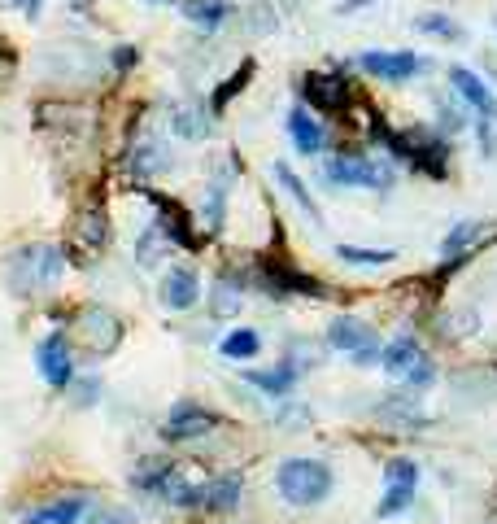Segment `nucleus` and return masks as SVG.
Segmentation results:
<instances>
[{
  "instance_id": "1",
  "label": "nucleus",
  "mask_w": 497,
  "mask_h": 524,
  "mask_svg": "<svg viewBox=\"0 0 497 524\" xmlns=\"http://www.w3.org/2000/svg\"><path fill=\"white\" fill-rule=\"evenodd\" d=\"M62 271H66V254L48 241H31V245H18L5 262V289L14 297H40V293H53L62 284Z\"/></svg>"
},
{
  "instance_id": "2",
  "label": "nucleus",
  "mask_w": 497,
  "mask_h": 524,
  "mask_svg": "<svg viewBox=\"0 0 497 524\" xmlns=\"http://www.w3.org/2000/svg\"><path fill=\"white\" fill-rule=\"evenodd\" d=\"M375 136L393 149V158L410 162L415 171L423 175H436L441 180L450 171V145H445L436 131H423V127H406V131H389V127H375Z\"/></svg>"
},
{
  "instance_id": "3",
  "label": "nucleus",
  "mask_w": 497,
  "mask_h": 524,
  "mask_svg": "<svg viewBox=\"0 0 497 524\" xmlns=\"http://www.w3.org/2000/svg\"><path fill=\"white\" fill-rule=\"evenodd\" d=\"M332 468L323 459H284L275 472V490L288 507H319L332 494Z\"/></svg>"
},
{
  "instance_id": "4",
  "label": "nucleus",
  "mask_w": 497,
  "mask_h": 524,
  "mask_svg": "<svg viewBox=\"0 0 497 524\" xmlns=\"http://www.w3.org/2000/svg\"><path fill=\"white\" fill-rule=\"evenodd\" d=\"M323 184L341 188H371V193H389L397 184V166L375 153H336L332 162H323Z\"/></svg>"
},
{
  "instance_id": "5",
  "label": "nucleus",
  "mask_w": 497,
  "mask_h": 524,
  "mask_svg": "<svg viewBox=\"0 0 497 524\" xmlns=\"http://www.w3.org/2000/svg\"><path fill=\"white\" fill-rule=\"evenodd\" d=\"M450 88H454V97L476 114V131H480L484 153H493V145H497V97H493V88L467 66H450Z\"/></svg>"
},
{
  "instance_id": "6",
  "label": "nucleus",
  "mask_w": 497,
  "mask_h": 524,
  "mask_svg": "<svg viewBox=\"0 0 497 524\" xmlns=\"http://www.w3.org/2000/svg\"><path fill=\"white\" fill-rule=\"evenodd\" d=\"M327 345H332V350H345L349 359H354V367H375L384 354L380 332L358 315H336L332 324H327Z\"/></svg>"
},
{
  "instance_id": "7",
  "label": "nucleus",
  "mask_w": 497,
  "mask_h": 524,
  "mask_svg": "<svg viewBox=\"0 0 497 524\" xmlns=\"http://www.w3.org/2000/svg\"><path fill=\"white\" fill-rule=\"evenodd\" d=\"M123 319H118L109 306H83V311L75 315V337L88 354H96V359H105V354H114L118 345H123Z\"/></svg>"
},
{
  "instance_id": "8",
  "label": "nucleus",
  "mask_w": 497,
  "mask_h": 524,
  "mask_svg": "<svg viewBox=\"0 0 497 524\" xmlns=\"http://www.w3.org/2000/svg\"><path fill=\"white\" fill-rule=\"evenodd\" d=\"M218 424H223V415L218 411H210L205 402L184 398V402H175L171 407V415H166L162 437L166 442H197V437H210Z\"/></svg>"
},
{
  "instance_id": "9",
  "label": "nucleus",
  "mask_w": 497,
  "mask_h": 524,
  "mask_svg": "<svg viewBox=\"0 0 497 524\" xmlns=\"http://www.w3.org/2000/svg\"><path fill=\"white\" fill-rule=\"evenodd\" d=\"M301 97H306L314 110L323 114H345L354 105V88H349L345 75H332V70H310L301 75Z\"/></svg>"
},
{
  "instance_id": "10",
  "label": "nucleus",
  "mask_w": 497,
  "mask_h": 524,
  "mask_svg": "<svg viewBox=\"0 0 497 524\" xmlns=\"http://www.w3.org/2000/svg\"><path fill=\"white\" fill-rule=\"evenodd\" d=\"M144 197H149V206L157 210V228H162V236L175 249H197L201 245L197 228H192V210L184 206V201H175L166 193H144Z\"/></svg>"
},
{
  "instance_id": "11",
  "label": "nucleus",
  "mask_w": 497,
  "mask_h": 524,
  "mask_svg": "<svg viewBox=\"0 0 497 524\" xmlns=\"http://www.w3.org/2000/svg\"><path fill=\"white\" fill-rule=\"evenodd\" d=\"M358 70H367L371 79H384V83H406L419 75L423 62L415 49H367L358 53Z\"/></svg>"
},
{
  "instance_id": "12",
  "label": "nucleus",
  "mask_w": 497,
  "mask_h": 524,
  "mask_svg": "<svg viewBox=\"0 0 497 524\" xmlns=\"http://www.w3.org/2000/svg\"><path fill=\"white\" fill-rule=\"evenodd\" d=\"M35 367H40V380L48 389H70V380H75V359H70V341L62 332H53V337H44L35 345Z\"/></svg>"
},
{
  "instance_id": "13",
  "label": "nucleus",
  "mask_w": 497,
  "mask_h": 524,
  "mask_svg": "<svg viewBox=\"0 0 497 524\" xmlns=\"http://www.w3.org/2000/svg\"><path fill=\"white\" fill-rule=\"evenodd\" d=\"M240 494H245V476L240 472H214L210 481H197L192 511H232V507H240Z\"/></svg>"
},
{
  "instance_id": "14",
  "label": "nucleus",
  "mask_w": 497,
  "mask_h": 524,
  "mask_svg": "<svg viewBox=\"0 0 497 524\" xmlns=\"http://www.w3.org/2000/svg\"><path fill=\"white\" fill-rule=\"evenodd\" d=\"M162 302L166 311H192L201 302V276L197 267H171L162 280Z\"/></svg>"
},
{
  "instance_id": "15",
  "label": "nucleus",
  "mask_w": 497,
  "mask_h": 524,
  "mask_svg": "<svg viewBox=\"0 0 497 524\" xmlns=\"http://www.w3.org/2000/svg\"><path fill=\"white\" fill-rule=\"evenodd\" d=\"M127 171L140 175V180H153V175L171 171V149H166L157 136H140L136 145L127 149Z\"/></svg>"
},
{
  "instance_id": "16",
  "label": "nucleus",
  "mask_w": 497,
  "mask_h": 524,
  "mask_svg": "<svg viewBox=\"0 0 497 524\" xmlns=\"http://www.w3.org/2000/svg\"><path fill=\"white\" fill-rule=\"evenodd\" d=\"M88 516V498L66 494V498H48V503L22 511V524H79Z\"/></svg>"
},
{
  "instance_id": "17",
  "label": "nucleus",
  "mask_w": 497,
  "mask_h": 524,
  "mask_svg": "<svg viewBox=\"0 0 497 524\" xmlns=\"http://www.w3.org/2000/svg\"><path fill=\"white\" fill-rule=\"evenodd\" d=\"M288 140L297 145L301 158H314V153L327 149V127L314 114H306V110H297V105H293V110H288Z\"/></svg>"
},
{
  "instance_id": "18",
  "label": "nucleus",
  "mask_w": 497,
  "mask_h": 524,
  "mask_svg": "<svg viewBox=\"0 0 497 524\" xmlns=\"http://www.w3.org/2000/svg\"><path fill=\"white\" fill-rule=\"evenodd\" d=\"M428 359V354H423V345L410 337V332H402V337H393L389 345H384V354H380V367L389 376H397V380H406L410 372H415V367Z\"/></svg>"
},
{
  "instance_id": "19",
  "label": "nucleus",
  "mask_w": 497,
  "mask_h": 524,
  "mask_svg": "<svg viewBox=\"0 0 497 524\" xmlns=\"http://www.w3.org/2000/svg\"><path fill=\"white\" fill-rule=\"evenodd\" d=\"M75 241H79L83 254H101V249L109 245V214H105V206H88L79 214Z\"/></svg>"
},
{
  "instance_id": "20",
  "label": "nucleus",
  "mask_w": 497,
  "mask_h": 524,
  "mask_svg": "<svg viewBox=\"0 0 497 524\" xmlns=\"http://www.w3.org/2000/svg\"><path fill=\"white\" fill-rule=\"evenodd\" d=\"M236 14V5L232 0H184V18L192 22L197 31H218V27H227V18Z\"/></svg>"
},
{
  "instance_id": "21",
  "label": "nucleus",
  "mask_w": 497,
  "mask_h": 524,
  "mask_svg": "<svg viewBox=\"0 0 497 524\" xmlns=\"http://www.w3.org/2000/svg\"><path fill=\"white\" fill-rule=\"evenodd\" d=\"M245 380H249L253 389L271 393V398H284V393L297 385V367L293 363H275V367H262V372H258V367H249Z\"/></svg>"
},
{
  "instance_id": "22",
  "label": "nucleus",
  "mask_w": 497,
  "mask_h": 524,
  "mask_svg": "<svg viewBox=\"0 0 497 524\" xmlns=\"http://www.w3.org/2000/svg\"><path fill=\"white\" fill-rule=\"evenodd\" d=\"M171 123L175 131L184 140H205L214 131V114L210 110H201V105H188V101H179L175 105V114H171Z\"/></svg>"
},
{
  "instance_id": "23",
  "label": "nucleus",
  "mask_w": 497,
  "mask_h": 524,
  "mask_svg": "<svg viewBox=\"0 0 497 524\" xmlns=\"http://www.w3.org/2000/svg\"><path fill=\"white\" fill-rule=\"evenodd\" d=\"M253 70H258V62H253V57H245V62H240V66L232 70V75L218 83V88H214V101H210V114H223L227 105H232V101L240 97V92H245V83L253 79Z\"/></svg>"
},
{
  "instance_id": "24",
  "label": "nucleus",
  "mask_w": 497,
  "mask_h": 524,
  "mask_svg": "<svg viewBox=\"0 0 497 524\" xmlns=\"http://www.w3.org/2000/svg\"><path fill=\"white\" fill-rule=\"evenodd\" d=\"M240 306H245V289H240V280L218 276L214 289H210V311H214V319H232V315H240Z\"/></svg>"
},
{
  "instance_id": "25",
  "label": "nucleus",
  "mask_w": 497,
  "mask_h": 524,
  "mask_svg": "<svg viewBox=\"0 0 497 524\" xmlns=\"http://www.w3.org/2000/svg\"><path fill=\"white\" fill-rule=\"evenodd\" d=\"M275 180H280V184H284V193H288V197H293V201H297V206H301V214H306V219L314 223V228H319V223H323V214H319V206H314V197H310V188H306V184H301V180H297V175H293V166H288V162H275Z\"/></svg>"
},
{
  "instance_id": "26",
  "label": "nucleus",
  "mask_w": 497,
  "mask_h": 524,
  "mask_svg": "<svg viewBox=\"0 0 497 524\" xmlns=\"http://www.w3.org/2000/svg\"><path fill=\"white\" fill-rule=\"evenodd\" d=\"M218 350H223V359H258L262 354V332L258 328H232L223 341H218Z\"/></svg>"
},
{
  "instance_id": "27",
  "label": "nucleus",
  "mask_w": 497,
  "mask_h": 524,
  "mask_svg": "<svg viewBox=\"0 0 497 524\" xmlns=\"http://www.w3.org/2000/svg\"><path fill=\"white\" fill-rule=\"evenodd\" d=\"M480 241H484V223H458V228L441 241V258L454 262V258H463L467 249H476Z\"/></svg>"
},
{
  "instance_id": "28",
  "label": "nucleus",
  "mask_w": 497,
  "mask_h": 524,
  "mask_svg": "<svg viewBox=\"0 0 497 524\" xmlns=\"http://www.w3.org/2000/svg\"><path fill=\"white\" fill-rule=\"evenodd\" d=\"M415 490H419V485H384V498H380V507H375V516H380V520L406 516V511L415 507Z\"/></svg>"
},
{
  "instance_id": "29",
  "label": "nucleus",
  "mask_w": 497,
  "mask_h": 524,
  "mask_svg": "<svg viewBox=\"0 0 497 524\" xmlns=\"http://www.w3.org/2000/svg\"><path fill=\"white\" fill-rule=\"evenodd\" d=\"M166 249H171V241H166L162 228L153 223V228H144L140 241H136V262H140V267H157V262L166 258Z\"/></svg>"
},
{
  "instance_id": "30",
  "label": "nucleus",
  "mask_w": 497,
  "mask_h": 524,
  "mask_svg": "<svg viewBox=\"0 0 497 524\" xmlns=\"http://www.w3.org/2000/svg\"><path fill=\"white\" fill-rule=\"evenodd\" d=\"M336 258L349 262V267H384V262H397L393 249H358V245H336Z\"/></svg>"
},
{
  "instance_id": "31",
  "label": "nucleus",
  "mask_w": 497,
  "mask_h": 524,
  "mask_svg": "<svg viewBox=\"0 0 497 524\" xmlns=\"http://www.w3.org/2000/svg\"><path fill=\"white\" fill-rule=\"evenodd\" d=\"M223 201H227V180H218L205 188V232H223Z\"/></svg>"
},
{
  "instance_id": "32",
  "label": "nucleus",
  "mask_w": 497,
  "mask_h": 524,
  "mask_svg": "<svg viewBox=\"0 0 497 524\" xmlns=\"http://www.w3.org/2000/svg\"><path fill=\"white\" fill-rule=\"evenodd\" d=\"M171 468H175V463H166V459H149V463H140V472L131 476V485L144 490V494H157V490H162V481L171 476Z\"/></svg>"
},
{
  "instance_id": "33",
  "label": "nucleus",
  "mask_w": 497,
  "mask_h": 524,
  "mask_svg": "<svg viewBox=\"0 0 497 524\" xmlns=\"http://www.w3.org/2000/svg\"><path fill=\"white\" fill-rule=\"evenodd\" d=\"M415 27H419L423 35H441V40H458V35H463V27H458V22H450V14H423Z\"/></svg>"
},
{
  "instance_id": "34",
  "label": "nucleus",
  "mask_w": 497,
  "mask_h": 524,
  "mask_svg": "<svg viewBox=\"0 0 497 524\" xmlns=\"http://www.w3.org/2000/svg\"><path fill=\"white\" fill-rule=\"evenodd\" d=\"M70 393H75L79 407H92V402L101 398V376H79L75 372V380H70Z\"/></svg>"
},
{
  "instance_id": "35",
  "label": "nucleus",
  "mask_w": 497,
  "mask_h": 524,
  "mask_svg": "<svg viewBox=\"0 0 497 524\" xmlns=\"http://www.w3.org/2000/svg\"><path fill=\"white\" fill-rule=\"evenodd\" d=\"M83 524H136V516L127 507H88Z\"/></svg>"
},
{
  "instance_id": "36",
  "label": "nucleus",
  "mask_w": 497,
  "mask_h": 524,
  "mask_svg": "<svg viewBox=\"0 0 497 524\" xmlns=\"http://www.w3.org/2000/svg\"><path fill=\"white\" fill-rule=\"evenodd\" d=\"M432 380H436V363H432V359H423V363L415 367V372H410V376L402 380V385H406V389H428Z\"/></svg>"
},
{
  "instance_id": "37",
  "label": "nucleus",
  "mask_w": 497,
  "mask_h": 524,
  "mask_svg": "<svg viewBox=\"0 0 497 524\" xmlns=\"http://www.w3.org/2000/svg\"><path fill=\"white\" fill-rule=\"evenodd\" d=\"M5 9H14V14H22V18H40V9H44V0H0Z\"/></svg>"
},
{
  "instance_id": "38",
  "label": "nucleus",
  "mask_w": 497,
  "mask_h": 524,
  "mask_svg": "<svg viewBox=\"0 0 497 524\" xmlns=\"http://www.w3.org/2000/svg\"><path fill=\"white\" fill-rule=\"evenodd\" d=\"M114 66L118 70H131V66H136V49H131V44H127V49H118L114 53Z\"/></svg>"
},
{
  "instance_id": "39",
  "label": "nucleus",
  "mask_w": 497,
  "mask_h": 524,
  "mask_svg": "<svg viewBox=\"0 0 497 524\" xmlns=\"http://www.w3.org/2000/svg\"><path fill=\"white\" fill-rule=\"evenodd\" d=\"M66 5H70V9H92L96 0H66Z\"/></svg>"
},
{
  "instance_id": "40",
  "label": "nucleus",
  "mask_w": 497,
  "mask_h": 524,
  "mask_svg": "<svg viewBox=\"0 0 497 524\" xmlns=\"http://www.w3.org/2000/svg\"><path fill=\"white\" fill-rule=\"evenodd\" d=\"M362 5H371V0H345L341 9H345V14H349V9H362Z\"/></svg>"
},
{
  "instance_id": "41",
  "label": "nucleus",
  "mask_w": 497,
  "mask_h": 524,
  "mask_svg": "<svg viewBox=\"0 0 497 524\" xmlns=\"http://www.w3.org/2000/svg\"><path fill=\"white\" fill-rule=\"evenodd\" d=\"M166 5H171V0H166Z\"/></svg>"
}]
</instances>
